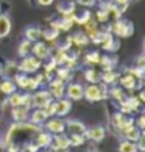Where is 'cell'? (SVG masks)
Listing matches in <instances>:
<instances>
[{
  "instance_id": "obj_43",
  "label": "cell",
  "mask_w": 145,
  "mask_h": 152,
  "mask_svg": "<svg viewBox=\"0 0 145 152\" xmlns=\"http://www.w3.org/2000/svg\"><path fill=\"white\" fill-rule=\"evenodd\" d=\"M136 67L137 69H145V64H144V55H141V57L137 58V63H136Z\"/></svg>"
},
{
  "instance_id": "obj_18",
  "label": "cell",
  "mask_w": 145,
  "mask_h": 152,
  "mask_svg": "<svg viewBox=\"0 0 145 152\" xmlns=\"http://www.w3.org/2000/svg\"><path fill=\"white\" fill-rule=\"evenodd\" d=\"M139 82L141 80H137V78L134 75H131V74H126V75H123L120 78V85L123 88H126V89H131V91L139 86Z\"/></svg>"
},
{
  "instance_id": "obj_34",
  "label": "cell",
  "mask_w": 145,
  "mask_h": 152,
  "mask_svg": "<svg viewBox=\"0 0 145 152\" xmlns=\"http://www.w3.org/2000/svg\"><path fill=\"white\" fill-rule=\"evenodd\" d=\"M84 77H86V80H87L89 83H97V82L100 80V77L95 74V71H94V69H87L86 74H84Z\"/></svg>"
},
{
  "instance_id": "obj_36",
  "label": "cell",
  "mask_w": 145,
  "mask_h": 152,
  "mask_svg": "<svg viewBox=\"0 0 145 152\" xmlns=\"http://www.w3.org/2000/svg\"><path fill=\"white\" fill-rule=\"evenodd\" d=\"M98 60H100V55L97 52H91L86 55V63L89 64H98Z\"/></svg>"
},
{
  "instance_id": "obj_19",
  "label": "cell",
  "mask_w": 145,
  "mask_h": 152,
  "mask_svg": "<svg viewBox=\"0 0 145 152\" xmlns=\"http://www.w3.org/2000/svg\"><path fill=\"white\" fill-rule=\"evenodd\" d=\"M11 31V19L6 14H0V38L8 36Z\"/></svg>"
},
{
  "instance_id": "obj_37",
  "label": "cell",
  "mask_w": 145,
  "mask_h": 152,
  "mask_svg": "<svg viewBox=\"0 0 145 152\" xmlns=\"http://www.w3.org/2000/svg\"><path fill=\"white\" fill-rule=\"evenodd\" d=\"M134 143H136V148H137L139 152H144V151H145V135H144V132H141L139 138L136 140Z\"/></svg>"
},
{
  "instance_id": "obj_42",
  "label": "cell",
  "mask_w": 145,
  "mask_h": 152,
  "mask_svg": "<svg viewBox=\"0 0 145 152\" xmlns=\"http://www.w3.org/2000/svg\"><path fill=\"white\" fill-rule=\"evenodd\" d=\"M134 122H137V129H141V130H144V127H145V116L144 115H141L137 118V121H134Z\"/></svg>"
},
{
  "instance_id": "obj_39",
  "label": "cell",
  "mask_w": 145,
  "mask_h": 152,
  "mask_svg": "<svg viewBox=\"0 0 145 152\" xmlns=\"http://www.w3.org/2000/svg\"><path fill=\"white\" fill-rule=\"evenodd\" d=\"M98 64H102L103 69L106 71V69H111V66H113V61H111V58H108V57H100Z\"/></svg>"
},
{
  "instance_id": "obj_27",
  "label": "cell",
  "mask_w": 145,
  "mask_h": 152,
  "mask_svg": "<svg viewBox=\"0 0 145 152\" xmlns=\"http://www.w3.org/2000/svg\"><path fill=\"white\" fill-rule=\"evenodd\" d=\"M67 58H69V55L66 52V49H58L56 53H55V57H53V61L56 64H64L66 61H67Z\"/></svg>"
},
{
  "instance_id": "obj_23",
  "label": "cell",
  "mask_w": 145,
  "mask_h": 152,
  "mask_svg": "<svg viewBox=\"0 0 145 152\" xmlns=\"http://www.w3.org/2000/svg\"><path fill=\"white\" fill-rule=\"evenodd\" d=\"M31 47H33V42L31 41H28V39H24L20 44H19V55L22 58L24 57H27V55H31Z\"/></svg>"
},
{
  "instance_id": "obj_44",
  "label": "cell",
  "mask_w": 145,
  "mask_h": 152,
  "mask_svg": "<svg viewBox=\"0 0 145 152\" xmlns=\"http://www.w3.org/2000/svg\"><path fill=\"white\" fill-rule=\"evenodd\" d=\"M78 3L83 5V7H92L95 3V0H78Z\"/></svg>"
},
{
  "instance_id": "obj_35",
  "label": "cell",
  "mask_w": 145,
  "mask_h": 152,
  "mask_svg": "<svg viewBox=\"0 0 145 152\" xmlns=\"http://www.w3.org/2000/svg\"><path fill=\"white\" fill-rule=\"evenodd\" d=\"M115 100H119V102H122V100H125V93L122 91L120 88H113L111 89V93H109Z\"/></svg>"
},
{
  "instance_id": "obj_46",
  "label": "cell",
  "mask_w": 145,
  "mask_h": 152,
  "mask_svg": "<svg viewBox=\"0 0 145 152\" xmlns=\"http://www.w3.org/2000/svg\"><path fill=\"white\" fill-rule=\"evenodd\" d=\"M3 104H6V96H5L3 91L0 89V105H3Z\"/></svg>"
},
{
  "instance_id": "obj_4",
  "label": "cell",
  "mask_w": 145,
  "mask_h": 152,
  "mask_svg": "<svg viewBox=\"0 0 145 152\" xmlns=\"http://www.w3.org/2000/svg\"><path fill=\"white\" fill-rule=\"evenodd\" d=\"M42 127H45V130L50 132L52 135L66 133V121L63 119V118H59V116H52V118H48V119L44 122Z\"/></svg>"
},
{
  "instance_id": "obj_52",
  "label": "cell",
  "mask_w": 145,
  "mask_h": 152,
  "mask_svg": "<svg viewBox=\"0 0 145 152\" xmlns=\"http://www.w3.org/2000/svg\"><path fill=\"white\" fill-rule=\"evenodd\" d=\"M19 152H28V151H25V149H20Z\"/></svg>"
},
{
  "instance_id": "obj_12",
  "label": "cell",
  "mask_w": 145,
  "mask_h": 152,
  "mask_svg": "<svg viewBox=\"0 0 145 152\" xmlns=\"http://www.w3.org/2000/svg\"><path fill=\"white\" fill-rule=\"evenodd\" d=\"M105 135H106V132H105V127H103V126H94V127H91V129H86V132H84V137H86L87 140L95 141V143L103 141Z\"/></svg>"
},
{
  "instance_id": "obj_45",
  "label": "cell",
  "mask_w": 145,
  "mask_h": 152,
  "mask_svg": "<svg viewBox=\"0 0 145 152\" xmlns=\"http://www.w3.org/2000/svg\"><path fill=\"white\" fill-rule=\"evenodd\" d=\"M36 2L41 5V7H50V5H52L55 0H36Z\"/></svg>"
},
{
  "instance_id": "obj_48",
  "label": "cell",
  "mask_w": 145,
  "mask_h": 152,
  "mask_svg": "<svg viewBox=\"0 0 145 152\" xmlns=\"http://www.w3.org/2000/svg\"><path fill=\"white\" fill-rule=\"evenodd\" d=\"M139 100H141V102H144V100H145V94H144V93L139 94Z\"/></svg>"
},
{
  "instance_id": "obj_20",
  "label": "cell",
  "mask_w": 145,
  "mask_h": 152,
  "mask_svg": "<svg viewBox=\"0 0 145 152\" xmlns=\"http://www.w3.org/2000/svg\"><path fill=\"white\" fill-rule=\"evenodd\" d=\"M0 89L3 91L5 96H9L11 93H14L16 89H17V86H16L13 78H5V80L0 82Z\"/></svg>"
},
{
  "instance_id": "obj_15",
  "label": "cell",
  "mask_w": 145,
  "mask_h": 152,
  "mask_svg": "<svg viewBox=\"0 0 145 152\" xmlns=\"http://www.w3.org/2000/svg\"><path fill=\"white\" fill-rule=\"evenodd\" d=\"M64 96L69 100H80V99H83V86L78 85V83H70V85L66 86Z\"/></svg>"
},
{
  "instance_id": "obj_54",
  "label": "cell",
  "mask_w": 145,
  "mask_h": 152,
  "mask_svg": "<svg viewBox=\"0 0 145 152\" xmlns=\"http://www.w3.org/2000/svg\"><path fill=\"white\" fill-rule=\"evenodd\" d=\"M0 124H2V119H0Z\"/></svg>"
},
{
  "instance_id": "obj_31",
  "label": "cell",
  "mask_w": 145,
  "mask_h": 152,
  "mask_svg": "<svg viewBox=\"0 0 145 152\" xmlns=\"http://www.w3.org/2000/svg\"><path fill=\"white\" fill-rule=\"evenodd\" d=\"M69 140H70V146H81L84 144L86 141V137L84 135H69Z\"/></svg>"
},
{
  "instance_id": "obj_11",
  "label": "cell",
  "mask_w": 145,
  "mask_h": 152,
  "mask_svg": "<svg viewBox=\"0 0 145 152\" xmlns=\"http://www.w3.org/2000/svg\"><path fill=\"white\" fill-rule=\"evenodd\" d=\"M52 137H53V135L50 133V132L41 129V130L36 133V137H35V140H33V143H35L39 149H45V148H48V146H50V143H52Z\"/></svg>"
},
{
  "instance_id": "obj_1",
  "label": "cell",
  "mask_w": 145,
  "mask_h": 152,
  "mask_svg": "<svg viewBox=\"0 0 145 152\" xmlns=\"http://www.w3.org/2000/svg\"><path fill=\"white\" fill-rule=\"evenodd\" d=\"M44 129L42 126H36L33 122H14L11 124L8 129L6 135H5V148L6 152H19L24 149L25 144L33 141L36 133Z\"/></svg>"
},
{
  "instance_id": "obj_32",
  "label": "cell",
  "mask_w": 145,
  "mask_h": 152,
  "mask_svg": "<svg viewBox=\"0 0 145 152\" xmlns=\"http://www.w3.org/2000/svg\"><path fill=\"white\" fill-rule=\"evenodd\" d=\"M56 78L66 82L67 78H70V69H67V67H59V69H56Z\"/></svg>"
},
{
  "instance_id": "obj_29",
  "label": "cell",
  "mask_w": 145,
  "mask_h": 152,
  "mask_svg": "<svg viewBox=\"0 0 145 152\" xmlns=\"http://www.w3.org/2000/svg\"><path fill=\"white\" fill-rule=\"evenodd\" d=\"M72 42H75L78 47H83L89 42V38L84 35V33H78V35H75L74 38H72Z\"/></svg>"
},
{
  "instance_id": "obj_22",
  "label": "cell",
  "mask_w": 145,
  "mask_h": 152,
  "mask_svg": "<svg viewBox=\"0 0 145 152\" xmlns=\"http://www.w3.org/2000/svg\"><path fill=\"white\" fill-rule=\"evenodd\" d=\"M41 36H42V31L36 28V27H30V28L25 30V39H28L31 42H36Z\"/></svg>"
},
{
  "instance_id": "obj_53",
  "label": "cell",
  "mask_w": 145,
  "mask_h": 152,
  "mask_svg": "<svg viewBox=\"0 0 145 152\" xmlns=\"http://www.w3.org/2000/svg\"><path fill=\"white\" fill-rule=\"evenodd\" d=\"M102 2H106V0H102Z\"/></svg>"
},
{
  "instance_id": "obj_2",
  "label": "cell",
  "mask_w": 145,
  "mask_h": 152,
  "mask_svg": "<svg viewBox=\"0 0 145 152\" xmlns=\"http://www.w3.org/2000/svg\"><path fill=\"white\" fill-rule=\"evenodd\" d=\"M83 97L89 102H98L102 99L108 97L106 83H91L86 88H83Z\"/></svg>"
},
{
  "instance_id": "obj_25",
  "label": "cell",
  "mask_w": 145,
  "mask_h": 152,
  "mask_svg": "<svg viewBox=\"0 0 145 152\" xmlns=\"http://www.w3.org/2000/svg\"><path fill=\"white\" fill-rule=\"evenodd\" d=\"M19 64L13 63V61H9V63L6 64V67H5V75H6V78H14V75L19 74Z\"/></svg>"
},
{
  "instance_id": "obj_17",
  "label": "cell",
  "mask_w": 145,
  "mask_h": 152,
  "mask_svg": "<svg viewBox=\"0 0 145 152\" xmlns=\"http://www.w3.org/2000/svg\"><path fill=\"white\" fill-rule=\"evenodd\" d=\"M31 53L35 55L36 58L39 60H44V58H47L48 55H50V49L45 46V42H35L33 44V47H31Z\"/></svg>"
},
{
  "instance_id": "obj_41",
  "label": "cell",
  "mask_w": 145,
  "mask_h": 152,
  "mask_svg": "<svg viewBox=\"0 0 145 152\" xmlns=\"http://www.w3.org/2000/svg\"><path fill=\"white\" fill-rule=\"evenodd\" d=\"M97 19H98V22H108L106 11H105V10H100L98 13H97Z\"/></svg>"
},
{
  "instance_id": "obj_33",
  "label": "cell",
  "mask_w": 145,
  "mask_h": 152,
  "mask_svg": "<svg viewBox=\"0 0 145 152\" xmlns=\"http://www.w3.org/2000/svg\"><path fill=\"white\" fill-rule=\"evenodd\" d=\"M38 88H39V82L36 80V77H35V78L28 77V80H27V85H25V89H27V91H36Z\"/></svg>"
},
{
  "instance_id": "obj_26",
  "label": "cell",
  "mask_w": 145,
  "mask_h": 152,
  "mask_svg": "<svg viewBox=\"0 0 145 152\" xmlns=\"http://www.w3.org/2000/svg\"><path fill=\"white\" fill-rule=\"evenodd\" d=\"M102 80H103V83H106V85H113L117 80V74L113 69H106V71H103V74H102Z\"/></svg>"
},
{
  "instance_id": "obj_40",
  "label": "cell",
  "mask_w": 145,
  "mask_h": 152,
  "mask_svg": "<svg viewBox=\"0 0 145 152\" xmlns=\"http://www.w3.org/2000/svg\"><path fill=\"white\" fill-rule=\"evenodd\" d=\"M47 111V115H48V118H52V116H55V113H56V104H55V100H52L45 108H44Z\"/></svg>"
},
{
  "instance_id": "obj_47",
  "label": "cell",
  "mask_w": 145,
  "mask_h": 152,
  "mask_svg": "<svg viewBox=\"0 0 145 152\" xmlns=\"http://www.w3.org/2000/svg\"><path fill=\"white\" fill-rule=\"evenodd\" d=\"M0 152H6V148H5V143L0 140Z\"/></svg>"
},
{
  "instance_id": "obj_49",
  "label": "cell",
  "mask_w": 145,
  "mask_h": 152,
  "mask_svg": "<svg viewBox=\"0 0 145 152\" xmlns=\"http://www.w3.org/2000/svg\"><path fill=\"white\" fill-rule=\"evenodd\" d=\"M38 152H53L52 149H48V148H45V149H39Z\"/></svg>"
},
{
  "instance_id": "obj_7",
  "label": "cell",
  "mask_w": 145,
  "mask_h": 152,
  "mask_svg": "<svg viewBox=\"0 0 145 152\" xmlns=\"http://www.w3.org/2000/svg\"><path fill=\"white\" fill-rule=\"evenodd\" d=\"M69 148H70L69 135H64V133L53 135L52 143H50V146H48V149H52V151H61V149H69Z\"/></svg>"
},
{
  "instance_id": "obj_21",
  "label": "cell",
  "mask_w": 145,
  "mask_h": 152,
  "mask_svg": "<svg viewBox=\"0 0 145 152\" xmlns=\"http://www.w3.org/2000/svg\"><path fill=\"white\" fill-rule=\"evenodd\" d=\"M141 129H137L134 124L133 126H130V127H126L125 130H123V137H125V140H128V141H136V140L139 138V135H141Z\"/></svg>"
},
{
  "instance_id": "obj_10",
  "label": "cell",
  "mask_w": 145,
  "mask_h": 152,
  "mask_svg": "<svg viewBox=\"0 0 145 152\" xmlns=\"http://www.w3.org/2000/svg\"><path fill=\"white\" fill-rule=\"evenodd\" d=\"M86 129L87 127L84 126V122H81L78 119L66 121V132H67V135H84Z\"/></svg>"
},
{
  "instance_id": "obj_14",
  "label": "cell",
  "mask_w": 145,
  "mask_h": 152,
  "mask_svg": "<svg viewBox=\"0 0 145 152\" xmlns=\"http://www.w3.org/2000/svg\"><path fill=\"white\" fill-rule=\"evenodd\" d=\"M30 107L27 105H20V107H14L13 108V119L14 122H27L30 118Z\"/></svg>"
},
{
  "instance_id": "obj_24",
  "label": "cell",
  "mask_w": 145,
  "mask_h": 152,
  "mask_svg": "<svg viewBox=\"0 0 145 152\" xmlns=\"http://www.w3.org/2000/svg\"><path fill=\"white\" fill-rule=\"evenodd\" d=\"M119 152H139L136 148V143L134 141H128V140H123L120 144H119Z\"/></svg>"
},
{
  "instance_id": "obj_13",
  "label": "cell",
  "mask_w": 145,
  "mask_h": 152,
  "mask_svg": "<svg viewBox=\"0 0 145 152\" xmlns=\"http://www.w3.org/2000/svg\"><path fill=\"white\" fill-rule=\"evenodd\" d=\"M55 104H56V113H55V116L64 118V116H67L70 113V110H72V100L66 99V97H61V99L55 100Z\"/></svg>"
},
{
  "instance_id": "obj_8",
  "label": "cell",
  "mask_w": 145,
  "mask_h": 152,
  "mask_svg": "<svg viewBox=\"0 0 145 152\" xmlns=\"http://www.w3.org/2000/svg\"><path fill=\"white\" fill-rule=\"evenodd\" d=\"M48 93L52 94L53 99H61L66 94V82L59 80V78H53L48 83Z\"/></svg>"
},
{
  "instance_id": "obj_6",
  "label": "cell",
  "mask_w": 145,
  "mask_h": 152,
  "mask_svg": "<svg viewBox=\"0 0 145 152\" xmlns=\"http://www.w3.org/2000/svg\"><path fill=\"white\" fill-rule=\"evenodd\" d=\"M6 102L11 105V108L20 107V105H27V107L31 108V96L30 94H20L17 91H14L9 96H6Z\"/></svg>"
},
{
  "instance_id": "obj_51",
  "label": "cell",
  "mask_w": 145,
  "mask_h": 152,
  "mask_svg": "<svg viewBox=\"0 0 145 152\" xmlns=\"http://www.w3.org/2000/svg\"><path fill=\"white\" fill-rule=\"evenodd\" d=\"M87 152H98L97 149H91V151H87Z\"/></svg>"
},
{
  "instance_id": "obj_16",
  "label": "cell",
  "mask_w": 145,
  "mask_h": 152,
  "mask_svg": "<svg viewBox=\"0 0 145 152\" xmlns=\"http://www.w3.org/2000/svg\"><path fill=\"white\" fill-rule=\"evenodd\" d=\"M30 122L36 124V126H44V122L48 119V115L44 108H36L33 110V113H30Z\"/></svg>"
},
{
  "instance_id": "obj_28",
  "label": "cell",
  "mask_w": 145,
  "mask_h": 152,
  "mask_svg": "<svg viewBox=\"0 0 145 152\" xmlns=\"http://www.w3.org/2000/svg\"><path fill=\"white\" fill-rule=\"evenodd\" d=\"M123 102L126 104V107L130 108V111H136V110H139V107H141V100H139L137 97H128V99H125Z\"/></svg>"
},
{
  "instance_id": "obj_5",
  "label": "cell",
  "mask_w": 145,
  "mask_h": 152,
  "mask_svg": "<svg viewBox=\"0 0 145 152\" xmlns=\"http://www.w3.org/2000/svg\"><path fill=\"white\" fill-rule=\"evenodd\" d=\"M41 60L36 58L35 55H27L22 60V63L19 64V71L24 72V74H31V72H36L39 67H41Z\"/></svg>"
},
{
  "instance_id": "obj_30",
  "label": "cell",
  "mask_w": 145,
  "mask_h": 152,
  "mask_svg": "<svg viewBox=\"0 0 145 152\" xmlns=\"http://www.w3.org/2000/svg\"><path fill=\"white\" fill-rule=\"evenodd\" d=\"M14 83H16V86H19L22 89H25V85H27V80H28V75H25V74H19L17 75H14Z\"/></svg>"
},
{
  "instance_id": "obj_38",
  "label": "cell",
  "mask_w": 145,
  "mask_h": 152,
  "mask_svg": "<svg viewBox=\"0 0 145 152\" xmlns=\"http://www.w3.org/2000/svg\"><path fill=\"white\" fill-rule=\"evenodd\" d=\"M130 2H131V0H111V3H114L115 7H119L120 13H123L125 8L128 7V3H130Z\"/></svg>"
},
{
  "instance_id": "obj_3",
  "label": "cell",
  "mask_w": 145,
  "mask_h": 152,
  "mask_svg": "<svg viewBox=\"0 0 145 152\" xmlns=\"http://www.w3.org/2000/svg\"><path fill=\"white\" fill-rule=\"evenodd\" d=\"M52 100L55 99L48 93V89H36L31 94V107H35V108H45Z\"/></svg>"
},
{
  "instance_id": "obj_9",
  "label": "cell",
  "mask_w": 145,
  "mask_h": 152,
  "mask_svg": "<svg viewBox=\"0 0 145 152\" xmlns=\"http://www.w3.org/2000/svg\"><path fill=\"white\" fill-rule=\"evenodd\" d=\"M111 30H113V33H114V35H117V36L126 38V36H130L131 33H133V25H130V24H128V22H125V20L117 19V20H114V24H113V27H111Z\"/></svg>"
},
{
  "instance_id": "obj_50",
  "label": "cell",
  "mask_w": 145,
  "mask_h": 152,
  "mask_svg": "<svg viewBox=\"0 0 145 152\" xmlns=\"http://www.w3.org/2000/svg\"><path fill=\"white\" fill-rule=\"evenodd\" d=\"M53 152H69V149H61V151H53Z\"/></svg>"
}]
</instances>
